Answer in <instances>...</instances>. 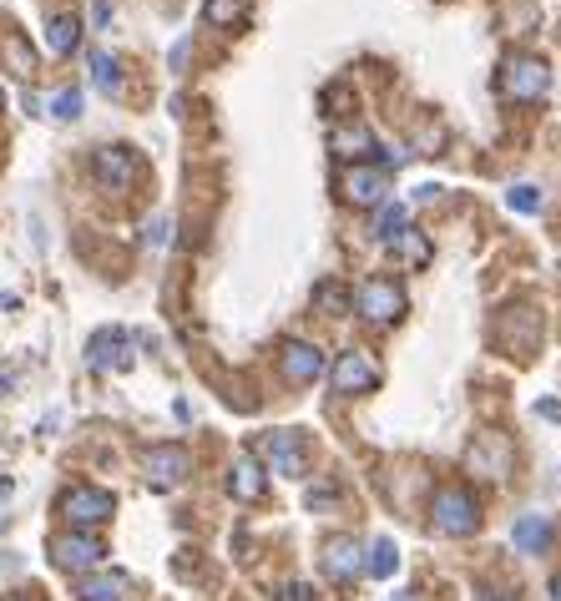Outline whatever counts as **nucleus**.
Listing matches in <instances>:
<instances>
[{"label": "nucleus", "instance_id": "23", "mask_svg": "<svg viewBox=\"0 0 561 601\" xmlns=\"http://www.w3.org/2000/svg\"><path fill=\"white\" fill-rule=\"evenodd\" d=\"M91 81H97L101 91H121V61L111 51H91Z\"/></svg>", "mask_w": 561, "mask_h": 601}, {"label": "nucleus", "instance_id": "30", "mask_svg": "<svg viewBox=\"0 0 561 601\" xmlns=\"http://www.w3.org/2000/svg\"><path fill=\"white\" fill-rule=\"evenodd\" d=\"M278 601H319V597H314V587H308V581H288V587L278 591Z\"/></svg>", "mask_w": 561, "mask_h": 601}, {"label": "nucleus", "instance_id": "17", "mask_svg": "<svg viewBox=\"0 0 561 601\" xmlns=\"http://www.w3.org/2000/svg\"><path fill=\"white\" fill-rule=\"evenodd\" d=\"M228 495L233 501H258L264 495V465L254 455H238L228 471Z\"/></svg>", "mask_w": 561, "mask_h": 601}, {"label": "nucleus", "instance_id": "26", "mask_svg": "<svg viewBox=\"0 0 561 601\" xmlns=\"http://www.w3.org/2000/svg\"><path fill=\"white\" fill-rule=\"evenodd\" d=\"M344 304H350V294H344L339 284H319L314 288V308H319V314H344Z\"/></svg>", "mask_w": 561, "mask_h": 601}, {"label": "nucleus", "instance_id": "32", "mask_svg": "<svg viewBox=\"0 0 561 601\" xmlns=\"http://www.w3.org/2000/svg\"><path fill=\"white\" fill-rule=\"evenodd\" d=\"M0 601H21V597H0Z\"/></svg>", "mask_w": 561, "mask_h": 601}, {"label": "nucleus", "instance_id": "22", "mask_svg": "<svg viewBox=\"0 0 561 601\" xmlns=\"http://www.w3.org/2000/svg\"><path fill=\"white\" fill-rule=\"evenodd\" d=\"M6 66H11L16 77H26V81L36 77V51H31V41H26L21 31L6 36Z\"/></svg>", "mask_w": 561, "mask_h": 601}, {"label": "nucleus", "instance_id": "20", "mask_svg": "<svg viewBox=\"0 0 561 601\" xmlns=\"http://www.w3.org/2000/svg\"><path fill=\"white\" fill-rule=\"evenodd\" d=\"M81 41V21L77 16H51V26H46V46H51V56H71Z\"/></svg>", "mask_w": 561, "mask_h": 601}, {"label": "nucleus", "instance_id": "18", "mask_svg": "<svg viewBox=\"0 0 561 601\" xmlns=\"http://www.w3.org/2000/svg\"><path fill=\"white\" fill-rule=\"evenodd\" d=\"M127 591H132L127 571H91V577L77 587V597L81 601H127Z\"/></svg>", "mask_w": 561, "mask_h": 601}, {"label": "nucleus", "instance_id": "19", "mask_svg": "<svg viewBox=\"0 0 561 601\" xmlns=\"http://www.w3.org/2000/svg\"><path fill=\"white\" fill-rule=\"evenodd\" d=\"M364 571H370L374 581H390L400 571V551H395V541L390 536H380L374 546H364Z\"/></svg>", "mask_w": 561, "mask_h": 601}, {"label": "nucleus", "instance_id": "29", "mask_svg": "<svg viewBox=\"0 0 561 601\" xmlns=\"http://www.w3.org/2000/svg\"><path fill=\"white\" fill-rule=\"evenodd\" d=\"M395 243H400V248H405V258H415V263H430V243H425V238H415V233H410V228L400 233Z\"/></svg>", "mask_w": 561, "mask_h": 601}, {"label": "nucleus", "instance_id": "15", "mask_svg": "<svg viewBox=\"0 0 561 601\" xmlns=\"http://www.w3.org/2000/svg\"><path fill=\"white\" fill-rule=\"evenodd\" d=\"M278 370H284L288 384H314L324 374V354L314 349V344L294 339V344H284V354H278Z\"/></svg>", "mask_w": 561, "mask_h": 601}, {"label": "nucleus", "instance_id": "12", "mask_svg": "<svg viewBox=\"0 0 561 601\" xmlns=\"http://www.w3.org/2000/svg\"><path fill=\"white\" fill-rule=\"evenodd\" d=\"M101 556H107V546H101L97 536H87V531H71V536L51 541V561L61 571H91Z\"/></svg>", "mask_w": 561, "mask_h": 601}, {"label": "nucleus", "instance_id": "33", "mask_svg": "<svg viewBox=\"0 0 561 601\" xmlns=\"http://www.w3.org/2000/svg\"><path fill=\"white\" fill-rule=\"evenodd\" d=\"M0 107H6V91H0Z\"/></svg>", "mask_w": 561, "mask_h": 601}, {"label": "nucleus", "instance_id": "13", "mask_svg": "<svg viewBox=\"0 0 561 601\" xmlns=\"http://www.w3.org/2000/svg\"><path fill=\"white\" fill-rule=\"evenodd\" d=\"M264 455H268V465H274V475H288V481H298L308 465V450L294 430H274V435L264 440Z\"/></svg>", "mask_w": 561, "mask_h": 601}, {"label": "nucleus", "instance_id": "14", "mask_svg": "<svg viewBox=\"0 0 561 601\" xmlns=\"http://www.w3.org/2000/svg\"><path fill=\"white\" fill-rule=\"evenodd\" d=\"M324 571H329L334 587H350L364 571V546L354 536H334L329 546H324Z\"/></svg>", "mask_w": 561, "mask_h": 601}, {"label": "nucleus", "instance_id": "6", "mask_svg": "<svg viewBox=\"0 0 561 601\" xmlns=\"http://www.w3.org/2000/svg\"><path fill=\"white\" fill-rule=\"evenodd\" d=\"M111 511H117V501H111L107 491H97V485H71V491L61 495V515H67L77 531H91V525L111 521Z\"/></svg>", "mask_w": 561, "mask_h": 601}, {"label": "nucleus", "instance_id": "31", "mask_svg": "<svg viewBox=\"0 0 561 601\" xmlns=\"http://www.w3.org/2000/svg\"><path fill=\"white\" fill-rule=\"evenodd\" d=\"M547 591H551V601H561V577H551V587H547Z\"/></svg>", "mask_w": 561, "mask_h": 601}, {"label": "nucleus", "instance_id": "8", "mask_svg": "<svg viewBox=\"0 0 561 601\" xmlns=\"http://www.w3.org/2000/svg\"><path fill=\"white\" fill-rule=\"evenodd\" d=\"M329 384H334V394H370L374 384H380V364L364 349H344L339 359H334Z\"/></svg>", "mask_w": 561, "mask_h": 601}, {"label": "nucleus", "instance_id": "7", "mask_svg": "<svg viewBox=\"0 0 561 601\" xmlns=\"http://www.w3.org/2000/svg\"><path fill=\"white\" fill-rule=\"evenodd\" d=\"M142 471L157 491H173V485H183L187 475H193V455H187L183 445H152L142 455Z\"/></svg>", "mask_w": 561, "mask_h": 601}, {"label": "nucleus", "instance_id": "9", "mask_svg": "<svg viewBox=\"0 0 561 601\" xmlns=\"http://www.w3.org/2000/svg\"><path fill=\"white\" fill-rule=\"evenodd\" d=\"M87 364L97 374H117L132 364V339H127V328H97L87 344Z\"/></svg>", "mask_w": 561, "mask_h": 601}, {"label": "nucleus", "instance_id": "5", "mask_svg": "<svg viewBox=\"0 0 561 601\" xmlns=\"http://www.w3.org/2000/svg\"><path fill=\"white\" fill-rule=\"evenodd\" d=\"M537 339H541V314L537 308L511 304L506 314L495 318V344H501L511 359H526V354L537 349Z\"/></svg>", "mask_w": 561, "mask_h": 601}, {"label": "nucleus", "instance_id": "25", "mask_svg": "<svg viewBox=\"0 0 561 601\" xmlns=\"http://www.w3.org/2000/svg\"><path fill=\"white\" fill-rule=\"evenodd\" d=\"M506 208H511V213H541V187L516 183V187L506 193Z\"/></svg>", "mask_w": 561, "mask_h": 601}, {"label": "nucleus", "instance_id": "24", "mask_svg": "<svg viewBox=\"0 0 561 601\" xmlns=\"http://www.w3.org/2000/svg\"><path fill=\"white\" fill-rule=\"evenodd\" d=\"M243 11H248L243 0H208V6H203V21L208 26H233V21H243Z\"/></svg>", "mask_w": 561, "mask_h": 601}, {"label": "nucleus", "instance_id": "1", "mask_svg": "<svg viewBox=\"0 0 561 601\" xmlns=\"http://www.w3.org/2000/svg\"><path fill=\"white\" fill-rule=\"evenodd\" d=\"M430 525L441 531V536H475V525H481V501H475L465 485H445L430 505Z\"/></svg>", "mask_w": 561, "mask_h": 601}, {"label": "nucleus", "instance_id": "34", "mask_svg": "<svg viewBox=\"0 0 561 601\" xmlns=\"http://www.w3.org/2000/svg\"><path fill=\"white\" fill-rule=\"evenodd\" d=\"M485 601H495V597H485Z\"/></svg>", "mask_w": 561, "mask_h": 601}, {"label": "nucleus", "instance_id": "27", "mask_svg": "<svg viewBox=\"0 0 561 601\" xmlns=\"http://www.w3.org/2000/svg\"><path fill=\"white\" fill-rule=\"evenodd\" d=\"M51 117H56V121H77V117H81V91H77V87L56 91V97H51Z\"/></svg>", "mask_w": 561, "mask_h": 601}, {"label": "nucleus", "instance_id": "21", "mask_svg": "<svg viewBox=\"0 0 561 601\" xmlns=\"http://www.w3.org/2000/svg\"><path fill=\"white\" fill-rule=\"evenodd\" d=\"M334 152L339 157H374L380 142H374V131H364V127H339L334 131Z\"/></svg>", "mask_w": 561, "mask_h": 601}, {"label": "nucleus", "instance_id": "11", "mask_svg": "<svg viewBox=\"0 0 561 601\" xmlns=\"http://www.w3.org/2000/svg\"><path fill=\"white\" fill-rule=\"evenodd\" d=\"M91 173H97V183L107 187V193H127L137 177L132 147H101V152H91Z\"/></svg>", "mask_w": 561, "mask_h": 601}, {"label": "nucleus", "instance_id": "16", "mask_svg": "<svg viewBox=\"0 0 561 601\" xmlns=\"http://www.w3.org/2000/svg\"><path fill=\"white\" fill-rule=\"evenodd\" d=\"M551 515H541V511H526V515H516V525H511V541H516V551L521 556H541V551L551 546Z\"/></svg>", "mask_w": 561, "mask_h": 601}, {"label": "nucleus", "instance_id": "4", "mask_svg": "<svg viewBox=\"0 0 561 601\" xmlns=\"http://www.w3.org/2000/svg\"><path fill=\"white\" fill-rule=\"evenodd\" d=\"M501 91H506L511 101H537L551 91V71L541 56H506V66H501Z\"/></svg>", "mask_w": 561, "mask_h": 601}, {"label": "nucleus", "instance_id": "28", "mask_svg": "<svg viewBox=\"0 0 561 601\" xmlns=\"http://www.w3.org/2000/svg\"><path fill=\"white\" fill-rule=\"evenodd\" d=\"M400 233H405V208H385V213H380V238L395 243Z\"/></svg>", "mask_w": 561, "mask_h": 601}, {"label": "nucleus", "instance_id": "3", "mask_svg": "<svg viewBox=\"0 0 561 601\" xmlns=\"http://www.w3.org/2000/svg\"><path fill=\"white\" fill-rule=\"evenodd\" d=\"M405 288L395 278H364L360 294H354V314L370 318V324H400L405 318Z\"/></svg>", "mask_w": 561, "mask_h": 601}, {"label": "nucleus", "instance_id": "2", "mask_svg": "<svg viewBox=\"0 0 561 601\" xmlns=\"http://www.w3.org/2000/svg\"><path fill=\"white\" fill-rule=\"evenodd\" d=\"M516 471V445L506 435H475L471 450H465V475H481V481H506Z\"/></svg>", "mask_w": 561, "mask_h": 601}, {"label": "nucleus", "instance_id": "10", "mask_svg": "<svg viewBox=\"0 0 561 601\" xmlns=\"http://www.w3.org/2000/svg\"><path fill=\"white\" fill-rule=\"evenodd\" d=\"M339 193L350 208H380L390 193V177L385 173H374V167H344L339 177Z\"/></svg>", "mask_w": 561, "mask_h": 601}]
</instances>
